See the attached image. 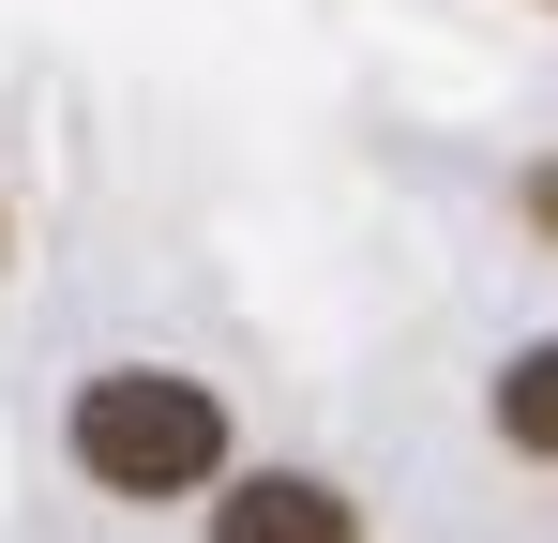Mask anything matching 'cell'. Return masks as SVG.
Returning <instances> with one entry per match:
<instances>
[{
    "mask_svg": "<svg viewBox=\"0 0 558 543\" xmlns=\"http://www.w3.org/2000/svg\"><path fill=\"white\" fill-rule=\"evenodd\" d=\"M76 468H92L106 498H182L227 468V408H211V377H167V362H121L76 393Z\"/></svg>",
    "mask_w": 558,
    "mask_h": 543,
    "instance_id": "1",
    "label": "cell"
},
{
    "mask_svg": "<svg viewBox=\"0 0 558 543\" xmlns=\"http://www.w3.org/2000/svg\"><path fill=\"white\" fill-rule=\"evenodd\" d=\"M211 529L227 543H348V498H332V483H242Z\"/></svg>",
    "mask_w": 558,
    "mask_h": 543,
    "instance_id": "2",
    "label": "cell"
},
{
    "mask_svg": "<svg viewBox=\"0 0 558 543\" xmlns=\"http://www.w3.org/2000/svg\"><path fill=\"white\" fill-rule=\"evenodd\" d=\"M498 438H513V452H558V333L498 377Z\"/></svg>",
    "mask_w": 558,
    "mask_h": 543,
    "instance_id": "3",
    "label": "cell"
}]
</instances>
